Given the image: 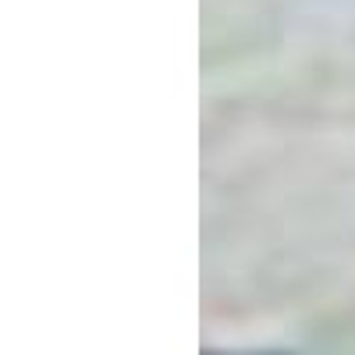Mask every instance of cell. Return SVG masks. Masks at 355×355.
Returning a JSON list of instances; mask_svg holds the SVG:
<instances>
[{"label":"cell","instance_id":"cell-1","mask_svg":"<svg viewBox=\"0 0 355 355\" xmlns=\"http://www.w3.org/2000/svg\"><path fill=\"white\" fill-rule=\"evenodd\" d=\"M259 355H266V352H259Z\"/></svg>","mask_w":355,"mask_h":355}]
</instances>
